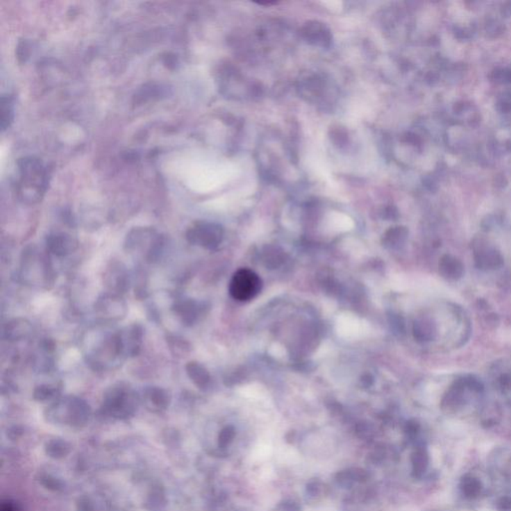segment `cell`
I'll list each match as a JSON object with an SVG mask.
<instances>
[{
	"label": "cell",
	"instance_id": "1",
	"mask_svg": "<svg viewBox=\"0 0 511 511\" xmlns=\"http://www.w3.org/2000/svg\"><path fill=\"white\" fill-rule=\"evenodd\" d=\"M81 349L86 362L94 371L117 369L126 360L121 348L119 330H114L108 324L99 323L85 330L82 335Z\"/></svg>",
	"mask_w": 511,
	"mask_h": 511
},
{
	"label": "cell",
	"instance_id": "2",
	"mask_svg": "<svg viewBox=\"0 0 511 511\" xmlns=\"http://www.w3.org/2000/svg\"><path fill=\"white\" fill-rule=\"evenodd\" d=\"M53 269L47 255L38 248L25 249L20 259V280L31 287L47 289L53 283Z\"/></svg>",
	"mask_w": 511,
	"mask_h": 511
},
{
	"label": "cell",
	"instance_id": "3",
	"mask_svg": "<svg viewBox=\"0 0 511 511\" xmlns=\"http://www.w3.org/2000/svg\"><path fill=\"white\" fill-rule=\"evenodd\" d=\"M125 250L136 259L152 263L161 257L164 251V240L155 230L137 228L127 235Z\"/></svg>",
	"mask_w": 511,
	"mask_h": 511
},
{
	"label": "cell",
	"instance_id": "4",
	"mask_svg": "<svg viewBox=\"0 0 511 511\" xmlns=\"http://www.w3.org/2000/svg\"><path fill=\"white\" fill-rule=\"evenodd\" d=\"M138 403V394L127 383H116L105 392L104 412L111 417L125 419L134 414Z\"/></svg>",
	"mask_w": 511,
	"mask_h": 511
},
{
	"label": "cell",
	"instance_id": "5",
	"mask_svg": "<svg viewBox=\"0 0 511 511\" xmlns=\"http://www.w3.org/2000/svg\"><path fill=\"white\" fill-rule=\"evenodd\" d=\"M48 419L56 423L82 424L87 421L90 408L83 399L68 396L57 399L47 408Z\"/></svg>",
	"mask_w": 511,
	"mask_h": 511
},
{
	"label": "cell",
	"instance_id": "6",
	"mask_svg": "<svg viewBox=\"0 0 511 511\" xmlns=\"http://www.w3.org/2000/svg\"><path fill=\"white\" fill-rule=\"evenodd\" d=\"M127 303L121 295L106 293L99 296L94 303V315L99 323L113 324L125 319Z\"/></svg>",
	"mask_w": 511,
	"mask_h": 511
},
{
	"label": "cell",
	"instance_id": "7",
	"mask_svg": "<svg viewBox=\"0 0 511 511\" xmlns=\"http://www.w3.org/2000/svg\"><path fill=\"white\" fill-rule=\"evenodd\" d=\"M262 289V280L255 271L241 269L233 276L229 292L233 299L239 302L253 300Z\"/></svg>",
	"mask_w": 511,
	"mask_h": 511
},
{
	"label": "cell",
	"instance_id": "8",
	"mask_svg": "<svg viewBox=\"0 0 511 511\" xmlns=\"http://www.w3.org/2000/svg\"><path fill=\"white\" fill-rule=\"evenodd\" d=\"M186 238L192 245L214 250L222 242V231L212 224L199 223L187 232Z\"/></svg>",
	"mask_w": 511,
	"mask_h": 511
},
{
	"label": "cell",
	"instance_id": "9",
	"mask_svg": "<svg viewBox=\"0 0 511 511\" xmlns=\"http://www.w3.org/2000/svg\"><path fill=\"white\" fill-rule=\"evenodd\" d=\"M103 280L108 293L122 296L131 284L129 271L121 262L113 261L104 271Z\"/></svg>",
	"mask_w": 511,
	"mask_h": 511
},
{
	"label": "cell",
	"instance_id": "10",
	"mask_svg": "<svg viewBox=\"0 0 511 511\" xmlns=\"http://www.w3.org/2000/svg\"><path fill=\"white\" fill-rule=\"evenodd\" d=\"M121 348L125 359L135 358L142 350L144 330L139 324H131L119 330Z\"/></svg>",
	"mask_w": 511,
	"mask_h": 511
},
{
	"label": "cell",
	"instance_id": "11",
	"mask_svg": "<svg viewBox=\"0 0 511 511\" xmlns=\"http://www.w3.org/2000/svg\"><path fill=\"white\" fill-rule=\"evenodd\" d=\"M77 249V241L65 233H54L47 239V251L56 257H66Z\"/></svg>",
	"mask_w": 511,
	"mask_h": 511
},
{
	"label": "cell",
	"instance_id": "12",
	"mask_svg": "<svg viewBox=\"0 0 511 511\" xmlns=\"http://www.w3.org/2000/svg\"><path fill=\"white\" fill-rule=\"evenodd\" d=\"M173 310L183 325L192 326L199 319L204 311V307L202 303L193 299H182L174 303Z\"/></svg>",
	"mask_w": 511,
	"mask_h": 511
},
{
	"label": "cell",
	"instance_id": "13",
	"mask_svg": "<svg viewBox=\"0 0 511 511\" xmlns=\"http://www.w3.org/2000/svg\"><path fill=\"white\" fill-rule=\"evenodd\" d=\"M142 401L146 407L154 412H162L168 408L170 396L166 389L159 387H147L143 389Z\"/></svg>",
	"mask_w": 511,
	"mask_h": 511
},
{
	"label": "cell",
	"instance_id": "14",
	"mask_svg": "<svg viewBox=\"0 0 511 511\" xmlns=\"http://www.w3.org/2000/svg\"><path fill=\"white\" fill-rule=\"evenodd\" d=\"M32 326L27 319H15L9 321L3 328V339L8 342H20L28 339Z\"/></svg>",
	"mask_w": 511,
	"mask_h": 511
},
{
	"label": "cell",
	"instance_id": "15",
	"mask_svg": "<svg viewBox=\"0 0 511 511\" xmlns=\"http://www.w3.org/2000/svg\"><path fill=\"white\" fill-rule=\"evenodd\" d=\"M187 375L190 378L191 382L200 389H209L211 385V376L209 371L203 367L202 365L197 362H189L185 367Z\"/></svg>",
	"mask_w": 511,
	"mask_h": 511
},
{
	"label": "cell",
	"instance_id": "16",
	"mask_svg": "<svg viewBox=\"0 0 511 511\" xmlns=\"http://www.w3.org/2000/svg\"><path fill=\"white\" fill-rule=\"evenodd\" d=\"M60 392V387L57 383H42L34 389V398L37 401H48L56 398Z\"/></svg>",
	"mask_w": 511,
	"mask_h": 511
},
{
	"label": "cell",
	"instance_id": "17",
	"mask_svg": "<svg viewBox=\"0 0 511 511\" xmlns=\"http://www.w3.org/2000/svg\"><path fill=\"white\" fill-rule=\"evenodd\" d=\"M167 342L169 348L175 355L183 357V355L188 353L189 344L182 337H177V335H170L167 337Z\"/></svg>",
	"mask_w": 511,
	"mask_h": 511
},
{
	"label": "cell",
	"instance_id": "18",
	"mask_svg": "<svg viewBox=\"0 0 511 511\" xmlns=\"http://www.w3.org/2000/svg\"><path fill=\"white\" fill-rule=\"evenodd\" d=\"M1 511H17V510H16L15 504L6 503L2 504Z\"/></svg>",
	"mask_w": 511,
	"mask_h": 511
}]
</instances>
